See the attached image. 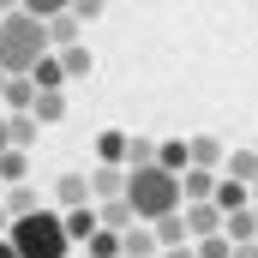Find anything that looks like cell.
<instances>
[{
    "instance_id": "2",
    "label": "cell",
    "mask_w": 258,
    "mask_h": 258,
    "mask_svg": "<svg viewBox=\"0 0 258 258\" xmlns=\"http://www.w3.org/2000/svg\"><path fill=\"white\" fill-rule=\"evenodd\" d=\"M42 54H54L48 48V24L30 18V12H6L0 18V72L6 78H30V66Z\"/></svg>"
},
{
    "instance_id": "33",
    "label": "cell",
    "mask_w": 258,
    "mask_h": 258,
    "mask_svg": "<svg viewBox=\"0 0 258 258\" xmlns=\"http://www.w3.org/2000/svg\"><path fill=\"white\" fill-rule=\"evenodd\" d=\"M6 12H18V0H0V18H6Z\"/></svg>"
},
{
    "instance_id": "11",
    "label": "cell",
    "mask_w": 258,
    "mask_h": 258,
    "mask_svg": "<svg viewBox=\"0 0 258 258\" xmlns=\"http://www.w3.org/2000/svg\"><path fill=\"white\" fill-rule=\"evenodd\" d=\"M120 192H126V168H96L90 174V198L108 204V198H120Z\"/></svg>"
},
{
    "instance_id": "31",
    "label": "cell",
    "mask_w": 258,
    "mask_h": 258,
    "mask_svg": "<svg viewBox=\"0 0 258 258\" xmlns=\"http://www.w3.org/2000/svg\"><path fill=\"white\" fill-rule=\"evenodd\" d=\"M6 150H12V144H6V114H0V156H6Z\"/></svg>"
},
{
    "instance_id": "29",
    "label": "cell",
    "mask_w": 258,
    "mask_h": 258,
    "mask_svg": "<svg viewBox=\"0 0 258 258\" xmlns=\"http://www.w3.org/2000/svg\"><path fill=\"white\" fill-rule=\"evenodd\" d=\"M162 258H198V252H192V240H186V246H162Z\"/></svg>"
},
{
    "instance_id": "8",
    "label": "cell",
    "mask_w": 258,
    "mask_h": 258,
    "mask_svg": "<svg viewBox=\"0 0 258 258\" xmlns=\"http://www.w3.org/2000/svg\"><path fill=\"white\" fill-rule=\"evenodd\" d=\"M222 156H228L222 138H210V132H204V138H186V168H216Z\"/></svg>"
},
{
    "instance_id": "9",
    "label": "cell",
    "mask_w": 258,
    "mask_h": 258,
    "mask_svg": "<svg viewBox=\"0 0 258 258\" xmlns=\"http://www.w3.org/2000/svg\"><path fill=\"white\" fill-rule=\"evenodd\" d=\"M210 204H216L222 216H234V210H252V192H246L240 180H216V192H210Z\"/></svg>"
},
{
    "instance_id": "19",
    "label": "cell",
    "mask_w": 258,
    "mask_h": 258,
    "mask_svg": "<svg viewBox=\"0 0 258 258\" xmlns=\"http://www.w3.org/2000/svg\"><path fill=\"white\" fill-rule=\"evenodd\" d=\"M78 30H84V24H78L72 12H60V18H48V48H72V42H78Z\"/></svg>"
},
{
    "instance_id": "20",
    "label": "cell",
    "mask_w": 258,
    "mask_h": 258,
    "mask_svg": "<svg viewBox=\"0 0 258 258\" xmlns=\"http://www.w3.org/2000/svg\"><path fill=\"white\" fill-rule=\"evenodd\" d=\"M30 84H36V90H60V84H66V72H60V60H54V54H42V60L30 66Z\"/></svg>"
},
{
    "instance_id": "24",
    "label": "cell",
    "mask_w": 258,
    "mask_h": 258,
    "mask_svg": "<svg viewBox=\"0 0 258 258\" xmlns=\"http://www.w3.org/2000/svg\"><path fill=\"white\" fill-rule=\"evenodd\" d=\"M84 252H90V258H120V234H108V228H96V234L84 240Z\"/></svg>"
},
{
    "instance_id": "12",
    "label": "cell",
    "mask_w": 258,
    "mask_h": 258,
    "mask_svg": "<svg viewBox=\"0 0 258 258\" xmlns=\"http://www.w3.org/2000/svg\"><path fill=\"white\" fill-rule=\"evenodd\" d=\"M222 162H228V180H240V186H258V150H228Z\"/></svg>"
},
{
    "instance_id": "34",
    "label": "cell",
    "mask_w": 258,
    "mask_h": 258,
    "mask_svg": "<svg viewBox=\"0 0 258 258\" xmlns=\"http://www.w3.org/2000/svg\"><path fill=\"white\" fill-rule=\"evenodd\" d=\"M6 228H12V216H6V204H0V234H6Z\"/></svg>"
},
{
    "instance_id": "25",
    "label": "cell",
    "mask_w": 258,
    "mask_h": 258,
    "mask_svg": "<svg viewBox=\"0 0 258 258\" xmlns=\"http://www.w3.org/2000/svg\"><path fill=\"white\" fill-rule=\"evenodd\" d=\"M24 168H30L24 150H6V156H0V180H6V186H24Z\"/></svg>"
},
{
    "instance_id": "5",
    "label": "cell",
    "mask_w": 258,
    "mask_h": 258,
    "mask_svg": "<svg viewBox=\"0 0 258 258\" xmlns=\"http://www.w3.org/2000/svg\"><path fill=\"white\" fill-rule=\"evenodd\" d=\"M126 150H132V132H96V156H102V168H126Z\"/></svg>"
},
{
    "instance_id": "35",
    "label": "cell",
    "mask_w": 258,
    "mask_h": 258,
    "mask_svg": "<svg viewBox=\"0 0 258 258\" xmlns=\"http://www.w3.org/2000/svg\"><path fill=\"white\" fill-rule=\"evenodd\" d=\"M252 228H258V204H252Z\"/></svg>"
},
{
    "instance_id": "1",
    "label": "cell",
    "mask_w": 258,
    "mask_h": 258,
    "mask_svg": "<svg viewBox=\"0 0 258 258\" xmlns=\"http://www.w3.org/2000/svg\"><path fill=\"white\" fill-rule=\"evenodd\" d=\"M120 204L132 210V222H162V216H174L180 210V174H168V168H156V162H144V168H126V192Z\"/></svg>"
},
{
    "instance_id": "30",
    "label": "cell",
    "mask_w": 258,
    "mask_h": 258,
    "mask_svg": "<svg viewBox=\"0 0 258 258\" xmlns=\"http://www.w3.org/2000/svg\"><path fill=\"white\" fill-rule=\"evenodd\" d=\"M234 258H258V240H246V246H234Z\"/></svg>"
},
{
    "instance_id": "21",
    "label": "cell",
    "mask_w": 258,
    "mask_h": 258,
    "mask_svg": "<svg viewBox=\"0 0 258 258\" xmlns=\"http://www.w3.org/2000/svg\"><path fill=\"white\" fill-rule=\"evenodd\" d=\"M150 234H156V246H186V222H180V210L162 216V222H150Z\"/></svg>"
},
{
    "instance_id": "22",
    "label": "cell",
    "mask_w": 258,
    "mask_h": 258,
    "mask_svg": "<svg viewBox=\"0 0 258 258\" xmlns=\"http://www.w3.org/2000/svg\"><path fill=\"white\" fill-rule=\"evenodd\" d=\"M54 60H60L66 78H84V72H90V48H84V42H72V48H60Z\"/></svg>"
},
{
    "instance_id": "7",
    "label": "cell",
    "mask_w": 258,
    "mask_h": 258,
    "mask_svg": "<svg viewBox=\"0 0 258 258\" xmlns=\"http://www.w3.org/2000/svg\"><path fill=\"white\" fill-rule=\"evenodd\" d=\"M30 120H36V126H54V120H66V90H36Z\"/></svg>"
},
{
    "instance_id": "23",
    "label": "cell",
    "mask_w": 258,
    "mask_h": 258,
    "mask_svg": "<svg viewBox=\"0 0 258 258\" xmlns=\"http://www.w3.org/2000/svg\"><path fill=\"white\" fill-rule=\"evenodd\" d=\"M102 228H108V234H126V228H132V210L120 204V198H108V204H102Z\"/></svg>"
},
{
    "instance_id": "28",
    "label": "cell",
    "mask_w": 258,
    "mask_h": 258,
    "mask_svg": "<svg viewBox=\"0 0 258 258\" xmlns=\"http://www.w3.org/2000/svg\"><path fill=\"white\" fill-rule=\"evenodd\" d=\"M192 252L198 258H234V246H228L222 234H210V240H192Z\"/></svg>"
},
{
    "instance_id": "15",
    "label": "cell",
    "mask_w": 258,
    "mask_h": 258,
    "mask_svg": "<svg viewBox=\"0 0 258 258\" xmlns=\"http://www.w3.org/2000/svg\"><path fill=\"white\" fill-rule=\"evenodd\" d=\"M60 222H66V240H90L102 222H96V210L84 204V210H60Z\"/></svg>"
},
{
    "instance_id": "26",
    "label": "cell",
    "mask_w": 258,
    "mask_h": 258,
    "mask_svg": "<svg viewBox=\"0 0 258 258\" xmlns=\"http://www.w3.org/2000/svg\"><path fill=\"white\" fill-rule=\"evenodd\" d=\"M66 6H72V0H18V12H30V18H42V24H48V18H60Z\"/></svg>"
},
{
    "instance_id": "17",
    "label": "cell",
    "mask_w": 258,
    "mask_h": 258,
    "mask_svg": "<svg viewBox=\"0 0 258 258\" xmlns=\"http://www.w3.org/2000/svg\"><path fill=\"white\" fill-rule=\"evenodd\" d=\"M156 168L186 174V138H162V144H156Z\"/></svg>"
},
{
    "instance_id": "4",
    "label": "cell",
    "mask_w": 258,
    "mask_h": 258,
    "mask_svg": "<svg viewBox=\"0 0 258 258\" xmlns=\"http://www.w3.org/2000/svg\"><path fill=\"white\" fill-rule=\"evenodd\" d=\"M186 240H210V234H222V210L216 204H186Z\"/></svg>"
},
{
    "instance_id": "36",
    "label": "cell",
    "mask_w": 258,
    "mask_h": 258,
    "mask_svg": "<svg viewBox=\"0 0 258 258\" xmlns=\"http://www.w3.org/2000/svg\"><path fill=\"white\" fill-rule=\"evenodd\" d=\"M0 90H6V72H0Z\"/></svg>"
},
{
    "instance_id": "27",
    "label": "cell",
    "mask_w": 258,
    "mask_h": 258,
    "mask_svg": "<svg viewBox=\"0 0 258 258\" xmlns=\"http://www.w3.org/2000/svg\"><path fill=\"white\" fill-rule=\"evenodd\" d=\"M66 12H72V18H78V24H96V18H102V12H108V0H72V6H66Z\"/></svg>"
},
{
    "instance_id": "13",
    "label": "cell",
    "mask_w": 258,
    "mask_h": 258,
    "mask_svg": "<svg viewBox=\"0 0 258 258\" xmlns=\"http://www.w3.org/2000/svg\"><path fill=\"white\" fill-rule=\"evenodd\" d=\"M150 252H156V234L144 222H132L126 234H120V258H150Z\"/></svg>"
},
{
    "instance_id": "14",
    "label": "cell",
    "mask_w": 258,
    "mask_h": 258,
    "mask_svg": "<svg viewBox=\"0 0 258 258\" xmlns=\"http://www.w3.org/2000/svg\"><path fill=\"white\" fill-rule=\"evenodd\" d=\"M0 102H6L12 114H30V102H36V84H30V78H6V90H0Z\"/></svg>"
},
{
    "instance_id": "32",
    "label": "cell",
    "mask_w": 258,
    "mask_h": 258,
    "mask_svg": "<svg viewBox=\"0 0 258 258\" xmlns=\"http://www.w3.org/2000/svg\"><path fill=\"white\" fill-rule=\"evenodd\" d=\"M0 258H18V252H12V240H6V234H0Z\"/></svg>"
},
{
    "instance_id": "37",
    "label": "cell",
    "mask_w": 258,
    "mask_h": 258,
    "mask_svg": "<svg viewBox=\"0 0 258 258\" xmlns=\"http://www.w3.org/2000/svg\"><path fill=\"white\" fill-rule=\"evenodd\" d=\"M0 192H6V180H0Z\"/></svg>"
},
{
    "instance_id": "16",
    "label": "cell",
    "mask_w": 258,
    "mask_h": 258,
    "mask_svg": "<svg viewBox=\"0 0 258 258\" xmlns=\"http://www.w3.org/2000/svg\"><path fill=\"white\" fill-rule=\"evenodd\" d=\"M36 120H30V114H6V144H12V150H30V144H36Z\"/></svg>"
},
{
    "instance_id": "18",
    "label": "cell",
    "mask_w": 258,
    "mask_h": 258,
    "mask_svg": "<svg viewBox=\"0 0 258 258\" xmlns=\"http://www.w3.org/2000/svg\"><path fill=\"white\" fill-rule=\"evenodd\" d=\"M0 204H6V216H12V222H18V216H30V210H42V198L30 192V186H6Z\"/></svg>"
},
{
    "instance_id": "6",
    "label": "cell",
    "mask_w": 258,
    "mask_h": 258,
    "mask_svg": "<svg viewBox=\"0 0 258 258\" xmlns=\"http://www.w3.org/2000/svg\"><path fill=\"white\" fill-rule=\"evenodd\" d=\"M210 192H216V174L210 168H186L180 174V204H210Z\"/></svg>"
},
{
    "instance_id": "10",
    "label": "cell",
    "mask_w": 258,
    "mask_h": 258,
    "mask_svg": "<svg viewBox=\"0 0 258 258\" xmlns=\"http://www.w3.org/2000/svg\"><path fill=\"white\" fill-rule=\"evenodd\" d=\"M54 192H60L66 210H84V204H90V174H60V180H54Z\"/></svg>"
},
{
    "instance_id": "3",
    "label": "cell",
    "mask_w": 258,
    "mask_h": 258,
    "mask_svg": "<svg viewBox=\"0 0 258 258\" xmlns=\"http://www.w3.org/2000/svg\"><path fill=\"white\" fill-rule=\"evenodd\" d=\"M6 240H12L18 258H66V252H72L60 210H30V216H18V222L6 228Z\"/></svg>"
}]
</instances>
